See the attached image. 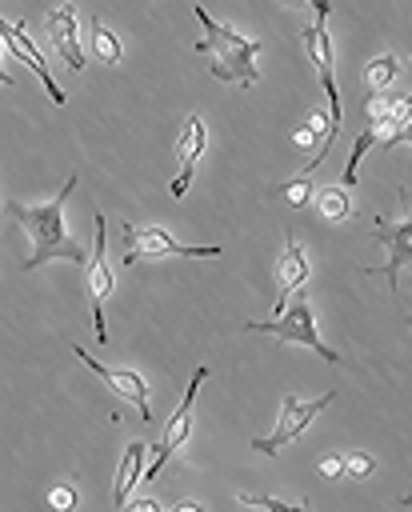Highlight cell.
<instances>
[{"instance_id": "6da1fadb", "label": "cell", "mask_w": 412, "mask_h": 512, "mask_svg": "<svg viewBox=\"0 0 412 512\" xmlns=\"http://www.w3.org/2000/svg\"><path fill=\"white\" fill-rule=\"evenodd\" d=\"M76 180H80V176L68 172L64 188H60L52 200H44V204H16V200L8 204V216L20 220L24 232L32 236V256L24 260V272H36V268H44V264H52V260H68V264H76V268L88 264L84 244L72 240V236H68V224H64V200H68V192L76 188Z\"/></svg>"}, {"instance_id": "7a4b0ae2", "label": "cell", "mask_w": 412, "mask_h": 512, "mask_svg": "<svg viewBox=\"0 0 412 512\" xmlns=\"http://www.w3.org/2000/svg\"><path fill=\"white\" fill-rule=\"evenodd\" d=\"M192 12H196V20H200V28H204V36L196 40V52L208 56V72H212L216 80H224V84L252 88V84L260 80L256 56H260L264 44L252 40V36H240L236 28H228V24H220V20H212L204 4H192Z\"/></svg>"}, {"instance_id": "3957f363", "label": "cell", "mask_w": 412, "mask_h": 512, "mask_svg": "<svg viewBox=\"0 0 412 512\" xmlns=\"http://www.w3.org/2000/svg\"><path fill=\"white\" fill-rule=\"evenodd\" d=\"M308 4H312V20L304 24L300 40H304V56L316 64L320 88L328 96V140L336 144V136L344 128V112H340V88H336V72H332V32H328L332 4L328 0H308Z\"/></svg>"}, {"instance_id": "277c9868", "label": "cell", "mask_w": 412, "mask_h": 512, "mask_svg": "<svg viewBox=\"0 0 412 512\" xmlns=\"http://www.w3.org/2000/svg\"><path fill=\"white\" fill-rule=\"evenodd\" d=\"M244 332H268V336L280 340V344H304V348H312L320 360L336 364V352H332V348L320 340V332H316V316H312V304H308V288H304V284L296 288V300H292L280 316L248 320Z\"/></svg>"}, {"instance_id": "5b68a950", "label": "cell", "mask_w": 412, "mask_h": 512, "mask_svg": "<svg viewBox=\"0 0 412 512\" xmlns=\"http://www.w3.org/2000/svg\"><path fill=\"white\" fill-rule=\"evenodd\" d=\"M160 256H192V260H216L220 244L200 248V244H180L168 228L160 224H124V264L136 260H160Z\"/></svg>"}, {"instance_id": "8992f818", "label": "cell", "mask_w": 412, "mask_h": 512, "mask_svg": "<svg viewBox=\"0 0 412 512\" xmlns=\"http://www.w3.org/2000/svg\"><path fill=\"white\" fill-rule=\"evenodd\" d=\"M332 400H336V392H324V396H316V400H296V396H284V400H280L276 428H272L268 436H256V440H252V448H256V452H264V456H276V452H280L288 440L304 436V428L312 424V416H316V412H324Z\"/></svg>"}, {"instance_id": "52a82bcc", "label": "cell", "mask_w": 412, "mask_h": 512, "mask_svg": "<svg viewBox=\"0 0 412 512\" xmlns=\"http://www.w3.org/2000/svg\"><path fill=\"white\" fill-rule=\"evenodd\" d=\"M204 380H208V368H196V372H192V380H188V392H184L180 408L168 416V424H164L160 440L152 444V464L144 468V480H156V476L164 472V464L172 460V452L188 440V432H192V404H196V388H200Z\"/></svg>"}, {"instance_id": "ba28073f", "label": "cell", "mask_w": 412, "mask_h": 512, "mask_svg": "<svg viewBox=\"0 0 412 512\" xmlns=\"http://www.w3.org/2000/svg\"><path fill=\"white\" fill-rule=\"evenodd\" d=\"M96 224V248L88 256V296H92V328H96V340L104 344L108 340V328H104V300L112 296V268H108V220L96 212L92 216Z\"/></svg>"}, {"instance_id": "9c48e42d", "label": "cell", "mask_w": 412, "mask_h": 512, "mask_svg": "<svg viewBox=\"0 0 412 512\" xmlns=\"http://www.w3.org/2000/svg\"><path fill=\"white\" fill-rule=\"evenodd\" d=\"M372 240L388 248V260H384V268H364V276H376V272H384V276H388V288H392V292H400V272L412 264V224H408V216H404L400 224L376 220V228H372Z\"/></svg>"}, {"instance_id": "30bf717a", "label": "cell", "mask_w": 412, "mask_h": 512, "mask_svg": "<svg viewBox=\"0 0 412 512\" xmlns=\"http://www.w3.org/2000/svg\"><path fill=\"white\" fill-rule=\"evenodd\" d=\"M72 356H76L80 364H88V368H92V372H96V376H100L116 396H124L128 404H136V412L144 416V424L152 420V408H148V384H144V376H140V372H132V368H108V364H100L92 352H84L80 344H72Z\"/></svg>"}, {"instance_id": "8fae6325", "label": "cell", "mask_w": 412, "mask_h": 512, "mask_svg": "<svg viewBox=\"0 0 412 512\" xmlns=\"http://www.w3.org/2000/svg\"><path fill=\"white\" fill-rule=\"evenodd\" d=\"M0 44H4V52H12L16 60H24V64L40 76V84L48 88V100H52V104H64V100H68V96L60 92V84L52 80V68H48V60L40 56V48L28 40L24 20H4V16H0Z\"/></svg>"}, {"instance_id": "7c38bea8", "label": "cell", "mask_w": 412, "mask_h": 512, "mask_svg": "<svg viewBox=\"0 0 412 512\" xmlns=\"http://www.w3.org/2000/svg\"><path fill=\"white\" fill-rule=\"evenodd\" d=\"M204 148H208V128H204V120L196 112H188V120H184V128L176 136V160H180V168H176V176L168 184V196L172 200H180L188 192L192 172H196V160L204 156Z\"/></svg>"}, {"instance_id": "4fadbf2b", "label": "cell", "mask_w": 412, "mask_h": 512, "mask_svg": "<svg viewBox=\"0 0 412 512\" xmlns=\"http://www.w3.org/2000/svg\"><path fill=\"white\" fill-rule=\"evenodd\" d=\"M44 28H48V40L56 44V52L64 56V64L72 68V72H80L84 68V52H80V28H76V8L64 0V4H56L48 16H44Z\"/></svg>"}, {"instance_id": "5bb4252c", "label": "cell", "mask_w": 412, "mask_h": 512, "mask_svg": "<svg viewBox=\"0 0 412 512\" xmlns=\"http://www.w3.org/2000/svg\"><path fill=\"white\" fill-rule=\"evenodd\" d=\"M308 252L296 244V236L288 232L284 236V256H280V264H276V284H280V296H276V304H272V316H280L284 312V304H288V296L300 288V284H308Z\"/></svg>"}, {"instance_id": "9a60e30c", "label": "cell", "mask_w": 412, "mask_h": 512, "mask_svg": "<svg viewBox=\"0 0 412 512\" xmlns=\"http://www.w3.org/2000/svg\"><path fill=\"white\" fill-rule=\"evenodd\" d=\"M144 440H132L128 448H124V456H120V464H116V484H112V508H124L128 504V496H132V488L144 480Z\"/></svg>"}, {"instance_id": "2e32d148", "label": "cell", "mask_w": 412, "mask_h": 512, "mask_svg": "<svg viewBox=\"0 0 412 512\" xmlns=\"http://www.w3.org/2000/svg\"><path fill=\"white\" fill-rule=\"evenodd\" d=\"M396 76H400V60H396L392 52H380V56H372V60L364 64L360 84H364L368 92H384V88H388Z\"/></svg>"}, {"instance_id": "e0dca14e", "label": "cell", "mask_w": 412, "mask_h": 512, "mask_svg": "<svg viewBox=\"0 0 412 512\" xmlns=\"http://www.w3.org/2000/svg\"><path fill=\"white\" fill-rule=\"evenodd\" d=\"M316 208H320L324 220L340 224V220L352 216V192H348L344 184H324V188L316 192Z\"/></svg>"}, {"instance_id": "ac0fdd59", "label": "cell", "mask_w": 412, "mask_h": 512, "mask_svg": "<svg viewBox=\"0 0 412 512\" xmlns=\"http://www.w3.org/2000/svg\"><path fill=\"white\" fill-rule=\"evenodd\" d=\"M92 52L104 60V64H120L124 60V48H120V40H116V32H108V24L100 20V16H92Z\"/></svg>"}, {"instance_id": "d6986e66", "label": "cell", "mask_w": 412, "mask_h": 512, "mask_svg": "<svg viewBox=\"0 0 412 512\" xmlns=\"http://www.w3.org/2000/svg\"><path fill=\"white\" fill-rule=\"evenodd\" d=\"M376 144V136H372V124L356 136V144H352V156H348V164H344V188H352L356 184V168H360V160H364V152Z\"/></svg>"}, {"instance_id": "ffe728a7", "label": "cell", "mask_w": 412, "mask_h": 512, "mask_svg": "<svg viewBox=\"0 0 412 512\" xmlns=\"http://www.w3.org/2000/svg\"><path fill=\"white\" fill-rule=\"evenodd\" d=\"M236 500L252 504V508H276V512H304L308 508V504H292V500H280V496H268V492H240Z\"/></svg>"}, {"instance_id": "44dd1931", "label": "cell", "mask_w": 412, "mask_h": 512, "mask_svg": "<svg viewBox=\"0 0 412 512\" xmlns=\"http://www.w3.org/2000/svg\"><path fill=\"white\" fill-rule=\"evenodd\" d=\"M372 472H376V460H372V456H364V452H348V456H344V476L368 480Z\"/></svg>"}, {"instance_id": "7402d4cb", "label": "cell", "mask_w": 412, "mask_h": 512, "mask_svg": "<svg viewBox=\"0 0 412 512\" xmlns=\"http://www.w3.org/2000/svg\"><path fill=\"white\" fill-rule=\"evenodd\" d=\"M76 488L68 484V480H60V484H52L48 488V508H56V512H68V508H76Z\"/></svg>"}, {"instance_id": "603a6c76", "label": "cell", "mask_w": 412, "mask_h": 512, "mask_svg": "<svg viewBox=\"0 0 412 512\" xmlns=\"http://www.w3.org/2000/svg\"><path fill=\"white\" fill-rule=\"evenodd\" d=\"M320 476L324 480H340L344 476V456H320Z\"/></svg>"}, {"instance_id": "cb8c5ba5", "label": "cell", "mask_w": 412, "mask_h": 512, "mask_svg": "<svg viewBox=\"0 0 412 512\" xmlns=\"http://www.w3.org/2000/svg\"><path fill=\"white\" fill-rule=\"evenodd\" d=\"M388 116H392V120H400V124H408V96L392 100V104H388Z\"/></svg>"}, {"instance_id": "d4e9b609", "label": "cell", "mask_w": 412, "mask_h": 512, "mask_svg": "<svg viewBox=\"0 0 412 512\" xmlns=\"http://www.w3.org/2000/svg\"><path fill=\"white\" fill-rule=\"evenodd\" d=\"M136 512H160V504L156 500H140V504H132Z\"/></svg>"}, {"instance_id": "484cf974", "label": "cell", "mask_w": 412, "mask_h": 512, "mask_svg": "<svg viewBox=\"0 0 412 512\" xmlns=\"http://www.w3.org/2000/svg\"><path fill=\"white\" fill-rule=\"evenodd\" d=\"M4 84H12V76L4 72V44H0V88H4Z\"/></svg>"}, {"instance_id": "4316f807", "label": "cell", "mask_w": 412, "mask_h": 512, "mask_svg": "<svg viewBox=\"0 0 412 512\" xmlns=\"http://www.w3.org/2000/svg\"><path fill=\"white\" fill-rule=\"evenodd\" d=\"M276 4H280V8H304L308 0H276Z\"/></svg>"}]
</instances>
